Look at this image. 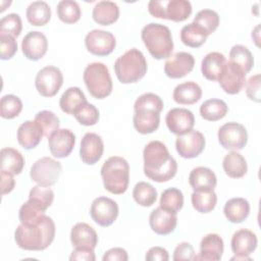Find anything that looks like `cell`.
Instances as JSON below:
<instances>
[{"instance_id":"38","label":"cell","mask_w":261,"mask_h":261,"mask_svg":"<svg viewBox=\"0 0 261 261\" xmlns=\"http://www.w3.org/2000/svg\"><path fill=\"white\" fill-rule=\"evenodd\" d=\"M133 198L137 204L143 207H150L157 200V191L151 184L139 181L134 187Z\"/></svg>"},{"instance_id":"19","label":"cell","mask_w":261,"mask_h":261,"mask_svg":"<svg viewBox=\"0 0 261 261\" xmlns=\"http://www.w3.org/2000/svg\"><path fill=\"white\" fill-rule=\"evenodd\" d=\"M48 49V40L46 36L38 31L29 32L21 42V50L30 60L37 61L44 57Z\"/></svg>"},{"instance_id":"16","label":"cell","mask_w":261,"mask_h":261,"mask_svg":"<svg viewBox=\"0 0 261 261\" xmlns=\"http://www.w3.org/2000/svg\"><path fill=\"white\" fill-rule=\"evenodd\" d=\"M75 136L68 128H59L48 138V147L56 158H65L73 150Z\"/></svg>"},{"instance_id":"44","label":"cell","mask_w":261,"mask_h":261,"mask_svg":"<svg viewBox=\"0 0 261 261\" xmlns=\"http://www.w3.org/2000/svg\"><path fill=\"white\" fill-rule=\"evenodd\" d=\"M29 200L39 206L43 211H46L54 200V192L49 187L35 186L30 191Z\"/></svg>"},{"instance_id":"6","label":"cell","mask_w":261,"mask_h":261,"mask_svg":"<svg viewBox=\"0 0 261 261\" xmlns=\"http://www.w3.org/2000/svg\"><path fill=\"white\" fill-rule=\"evenodd\" d=\"M83 79L89 93L96 99H105L112 92L108 67L102 62H92L84 70Z\"/></svg>"},{"instance_id":"48","label":"cell","mask_w":261,"mask_h":261,"mask_svg":"<svg viewBox=\"0 0 261 261\" xmlns=\"http://www.w3.org/2000/svg\"><path fill=\"white\" fill-rule=\"evenodd\" d=\"M21 29V18L16 13H9L3 16L0 20V33L2 34H8L15 38L20 35Z\"/></svg>"},{"instance_id":"45","label":"cell","mask_w":261,"mask_h":261,"mask_svg":"<svg viewBox=\"0 0 261 261\" xmlns=\"http://www.w3.org/2000/svg\"><path fill=\"white\" fill-rule=\"evenodd\" d=\"M193 22L200 25L209 36L218 28L219 15L212 9H202L196 14Z\"/></svg>"},{"instance_id":"55","label":"cell","mask_w":261,"mask_h":261,"mask_svg":"<svg viewBox=\"0 0 261 261\" xmlns=\"http://www.w3.org/2000/svg\"><path fill=\"white\" fill-rule=\"evenodd\" d=\"M0 176H1V193L2 195L10 193L15 185L13 174L10 172H7L5 170H0Z\"/></svg>"},{"instance_id":"21","label":"cell","mask_w":261,"mask_h":261,"mask_svg":"<svg viewBox=\"0 0 261 261\" xmlns=\"http://www.w3.org/2000/svg\"><path fill=\"white\" fill-rule=\"evenodd\" d=\"M224 244L221 237L217 233H208L201 240L200 253L194 257V260L219 261L222 257Z\"/></svg>"},{"instance_id":"29","label":"cell","mask_w":261,"mask_h":261,"mask_svg":"<svg viewBox=\"0 0 261 261\" xmlns=\"http://www.w3.org/2000/svg\"><path fill=\"white\" fill-rule=\"evenodd\" d=\"M92 16L98 24L110 25L118 19L119 8L112 1H100L94 6Z\"/></svg>"},{"instance_id":"43","label":"cell","mask_w":261,"mask_h":261,"mask_svg":"<svg viewBox=\"0 0 261 261\" xmlns=\"http://www.w3.org/2000/svg\"><path fill=\"white\" fill-rule=\"evenodd\" d=\"M22 102L21 100L12 94L5 95L0 101V115L5 119H12L21 112Z\"/></svg>"},{"instance_id":"40","label":"cell","mask_w":261,"mask_h":261,"mask_svg":"<svg viewBox=\"0 0 261 261\" xmlns=\"http://www.w3.org/2000/svg\"><path fill=\"white\" fill-rule=\"evenodd\" d=\"M229 61L241 67L246 73H248L254 65V58L251 51L243 45L232 46L229 51Z\"/></svg>"},{"instance_id":"46","label":"cell","mask_w":261,"mask_h":261,"mask_svg":"<svg viewBox=\"0 0 261 261\" xmlns=\"http://www.w3.org/2000/svg\"><path fill=\"white\" fill-rule=\"evenodd\" d=\"M35 121L41 126L46 138H49L54 132L59 129V118L52 111L42 110L38 112L35 116Z\"/></svg>"},{"instance_id":"26","label":"cell","mask_w":261,"mask_h":261,"mask_svg":"<svg viewBox=\"0 0 261 261\" xmlns=\"http://www.w3.org/2000/svg\"><path fill=\"white\" fill-rule=\"evenodd\" d=\"M226 63L225 56L220 52H210L204 56L201 62V71L205 79L215 82Z\"/></svg>"},{"instance_id":"10","label":"cell","mask_w":261,"mask_h":261,"mask_svg":"<svg viewBox=\"0 0 261 261\" xmlns=\"http://www.w3.org/2000/svg\"><path fill=\"white\" fill-rule=\"evenodd\" d=\"M63 84V75L59 68L48 65L40 69L35 79L38 93L43 97H53Z\"/></svg>"},{"instance_id":"39","label":"cell","mask_w":261,"mask_h":261,"mask_svg":"<svg viewBox=\"0 0 261 261\" xmlns=\"http://www.w3.org/2000/svg\"><path fill=\"white\" fill-rule=\"evenodd\" d=\"M159 204L164 210L176 214L184 206V195L176 188L166 189L161 194Z\"/></svg>"},{"instance_id":"28","label":"cell","mask_w":261,"mask_h":261,"mask_svg":"<svg viewBox=\"0 0 261 261\" xmlns=\"http://www.w3.org/2000/svg\"><path fill=\"white\" fill-rule=\"evenodd\" d=\"M136 130L142 135L154 133L160 123V114L153 110H138L135 111L133 118Z\"/></svg>"},{"instance_id":"27","label":"cell","mask_w":261,"mask_h":261,"mask_svg":"<svg viewBox=\"0 0 261 261\" xmlns=\"http://www.w3.org/2000/svg\"><path fill=\"white\" fill-rule=\"evenodd\" d=\"M202 97V89L195 82H185L177 85L172 93L173 100L180 105H192Z\"/></svg>"},{"instance_id":"47","label":"cell","mask_w":261,"mask_h":261,"mask_svg":"<svg viewBox=\"0 0 261 261\" xmlns=\"http://www.w3.org/2000/svg\"><path fill=\"white\" fill-rule=\"evenodd\" d=\"M135 111L138 110H153L160 113L163 109L162 99L154 93H145L139 96L134 104Z\"/></svg>"},{"instance_id":"3","label":"cell","mask_w":261,"mask_h":261,"mask_svg":"<svg viewBox=\"0 0 261 261\" xmlns=\"http://www.w3.org/2000/svg\"><path fill=\"white\" fill-rule=\"evenodd\" d=\"M141 37L149 53L155 59L160 60L171 56L173 41L171 32L166 25L151 22L143 28Z\"/></svg>"},{"instance_id":"4","label":"cell","mask_w":261,"mask_h":261,"mask_svg":"<svg viewBox=\"0 0 261 261\" xmlns=\"http://www.w3.org/2000/svg\"><path fill=\"white\" fill-rule=\"evenodd\" d=\"M101 176L105 190L114 195H121L128 187L129 165L122 157H109L101 167Z\"/></svg>"},{"instance_id":"11","label":"cell","mask_w":261,"mask_h":261,"mask_svg":"<svg viewBox=\"0 0 261 261\" xmlns=\"http://www.w3.org/2000/svg\"><path fill=\"white\" fill-rule=\"evenodd\" d=\"M118 205L117 203L108 197L96 198L90 208L91 218L100 226L111 225L118 216Z\"/></svg>"},{"instance_id":"54","label":"cell","mask_w":261,"mask_h":261,"mask_svg":"<svg viewBox=\"0 0 261 261\" xmlns=\"http://www.w3.org/2000/svg\"><path fill=\"white\" fill-rule=\"evenodd\" d=\"M128 259L127 252L122 248H112L105 252L102 257L103 261H126Z\"/></svg>"},{"instance_id":"20","label":"cell","mask_w":261,"mask_h":261,"mask_svg":"<svg viewBox=\"0 0 261 261\" xmlns=\"http://www.w3.org/2000/svg\"><path fill=\"white\" fill-rule=\"evenodd\" d=\"M176 223V214L164 210L160 206L154 209L149 216V224L151 229L160 236L171 233L175 229Z\"/></svg>"},{"instance_id":"36","label":"cell","mask_w":261,"mask_h":261,"mask_svg":"<svg viewBox=\"0 0 261 261\" xmlns=\"http://www.w3.org/2000/svg\"><path fill=\"white\" fill-rule=\"evenodd\" d=\"M228 111V107L223 100L209 99L200 106L201 116L208 121H217L223 118Z\"/></svg>"},{"instance_id":"52","label":"cell","mask_w":261,"mask_h":261,"mask_svg":"<svg viewBox=\"0 0 261 261\" xmlns=\"http://www.w3.org/2000/svg\"><path fill=\"white\" fill-rule=\"evenodd\" d=\"M69 260H79V261H95V253L93 249L88 248H74L69 256Z\"/></svg>"},{"instance_id":"2","label":"cell","mask_w":261,"mask_h":261,"mask_svg":"<svg viewBox=\"0 0 261 261\" xmlns=\"http://www.w3.org/2000/svg\"><path fill=\"white\" fill-rule=\"evenodd\" d=\"M55 237V224L51 217L43 215L36 222L20 223L14 231L16 245L27 251H42L47 249Z\"/></svg>"},{"instance_id":"18","label":"cell","mask_w":261,"mask_h":261,"mask_svg":"<svg viewBox=\"0 0 261 261\" xmlns=\"http://www.w3.org/2000/svg\"><path fill=\"white\" fill-rule=\"evenodd\" d=\"M104 152V145L101 137L95 133H87L81 141L80 157L88 165L97 163Z\"/></svg>"},{"instance_id":"34","label":"cell","mask_w":261,"mask_h":261,"mask_svg":"<svg viewBox=\"0 0 261 261\" xmlns=\"http://www.w3.org/2000/svg\"><path fill=\"white\" fill-rule=\"evenodd\" d=\"M208 34L195 22H191L182 27L180 31L181 42L191 48H198L202 46L207 40Z\"/></svg>"},{"instance_id":"49","label":"cell","mask_w":261,"mask_h":261,"mask_svg":"<svg viewBox=\"0 0 261 261\" xmlns=\"http://www.w3.org/2000/svg\"><path fill=\"white\" fill-rule=\"evenodd\" d=\"M17 51V43L15 38L8 34L0 33V58L8 60L14 56Z\"/></svg>"},{"instance_id":"25","label":"cell","mask_w":261,"mask_h":261,"mask_svg":"<svg viewBox=\"0 0 261 261\" xmlns=\"http://www.w3.org/2000/svg\"><path fill=\"white\" fill-rule=\"evenodd\" d=\"M189 184L194 191H212L216 187L217 178L210 168L198 166L190 172Z\"/></svg>"},{"instance_id":"23","label":"cell","mask_w":261,"mask_h":261,"mask_svg":"<svg viewBox=\"0 0 261 261\" xmlns=\"http://www.w3.org/2000/svg\"><path fill=\"white\" fill-rule=\"evenodd\" d=\"M70 242L74 248L95 249L98 243L96 230L85 222H79L71 228Z\"/></svg>"},{"instance_id":"56","label":"cell","mask_w":261,"mask_h":261,"mask_svg":"<svg viewBox=\"0 0 261 261\" xmlns=\"http://www.w3.org/2000/svg\"><path fill=\"white\" fill-rule=\"evenodd\" d=\"M230 260H252L249 256H233V257H231L230 258Z\"/></svg>"},{"instance_id":"41","label":"cell","mask_w":261,"mask_h":261,"mask_svg":"<svg viewBox=\"0 0 261 261\" xmlns=\"http://www.w3.org/2000/svg\"><path fill=\"white\" fill-rule=\"evenodd\" d=\"M57 16L65 23H74L80 20L82 12L77 2L72 0H62L57 5Z\"/></svg>"},{"instance_id":"33","label":"cell","mask_w":261,"mask_h":261,"mask_svg":"<svg viewBox=\"0 0 261 261\" xmlns=\"http://www.w3.org/2000/svg\"><path fill=\"white\" fill-rule=\"evenodd\" d=\"M27 19L35 27H42L51 18V8L45 1H34L27 8Z\"/></svg>"},{"instance_id":"1","label":"cell","mask_w":261,"mask_h":261,"mask_svg":"<svg viewBox=\"0 0 261 261\" xmlns=\"http://www.w3.org/2000/svg\"><path fill=\"white\" fill-rule=\"evenodd\" d=\"M144 173L156 182L170 180L177 171V163L160 141H151L143 151Z\"/></svg>"},{"instance_id":"50","label":"cell","mask_w":261,"mask_h":261,"mask_svg":"<svg viewBox=\"0 0 261 261\" xmlns=\"http://www.w3.org/2000/svg\"><path fill=\"white\" fill-rule=\"evenodd\" d=\"M260 83H261V76L260 74L252 75L247 82H246V94L250 100H253L257 103L260 102Z\"/></svg>"},{"instance_id":"5","label":"cell","mask_w":261,"mask_h":261,"mask_svg":"<svg viewBox=\"0 0 261 261\" xmlns=\"http://www.w3.org/2000/svg\"><path fill=\"white\" fill-rule=\"evenodd\" d=\"M148 65L144 54L132 48L119 56L114 63V71L118 81L122 84H133L143 79L147 72Z\"/></svg>"},{"instance_id":"15","label":"cell","mask_w":261,"mask_h":261,"mask_svg":"<svg viewBox=\"0 0 261 261\" xmlns=\"http://www.w3.org/2000/svg\"><path fill=\"white\" fill-rule=\"evenodd\" d=\"M168 129L177 136L191 132L195 124V117L191 110L187 108H172L165 117Z\"/></svg>"},{"instance_id":"17","label":"cell","mask_w":261,"mask_h":261,"mask_svg":"<svg viewBox=\"0 0 261 261\" xmlns=\"http://www.w3.org/2000/svg\"><path fill=\"white\" fill-rule=\"evenodd\" d=\"M195 65V59L191 53L176 52L167 58L164 64V72L170 79H181L190 73Z\"/></svg>"},{"instance_id":"32","label":"cell","mask_w":261,"mask_h":261,"mask_svg":"<svg viewBox=\"0 0 261 261\" xmlns=\"http://www.w3.org/2000/svg\"><path fill=\"white\" fill-rule=\"evenodd\" d=\"M1 169L14 174H19L24 166V158L21 153L13 148L1 149Z\"/></svg>"},{"instance_id":"14","label":"cell","mask_w":261,"mask_h":261,"mask_svg":"<svg viewBox=\"0 0 261 261\" xmlns=\"http://www.w3.org/2000/svg\"><path fill=\"white\" fill-rule=\"evenodd\" d=\"M246 72L238 65L226 62L219 77L218 83L221 89L229 95H236L241 92L246 84Z\"/></svg>"},{"instance_id":"9","label":"cell","mask_w":261,"mask_h":261,"mask_svg":"<svg viewBox=\"0 0 261 261\" xmlns=\"http://www.w3.org/2000/svg\"><path fill=\"white\" fill-rule=\"evenodd\" d=\"M218 142L226 150L239 151L244 149L248 142L246 127L238 122L230 121L221 125L218 129Z\"/></svg>"},{"instance_id":"8","label":"cell","mask_w":261,"mask_h":261,"mask_svg":"<svg viewBox=\"0 0 261 261\" xmlns=\"http://www.w3.org/2000/svg\"><path fill=\"white\" fill-rule=\"evenodd\" d=\"M62 172V165L51 157L38 159L31 167V178L40 186L51 187L55 185Z\"/></svg>"},{"instance_id":"7","label":"cell","mask_w":261,"mask_h":261,"mask_svg":"<svg viewBox=\"0 0 261 261\" xmlns=\"http://www.w3.org/2000/svg\"><path fill=\"white\" fill-rule=\"evenodd\" d=\"M148 11L154 17L180 22L190 17L192 4L188 0H151Z\"/></svg>"},{"instance_id":"24","label":"cell","mask_w":261,"mask_h":261,"mask_svg":"<svg viewBox=\"0 0 261 261\" xmlns=\"http://www.w3.org/2000/svg\"><path fill=\"white\" fill-rule=\"evenodd\" d=\"M44 136L41 126L34 120H27L17 128V141L25 150L36 148Z\"/></svg>"},{"instance_id":"37","label":"cell","mask_w":261,"mask_h":261,"mask_svg":"<svg viewBox=\"0 0 261 261\" xmlns=\"http://www.w3.org/2000/svg\"><path fill=\"white\" fill-rule=\"evenodd\" d=\"M191 201L194 209L200 213L211 212L217 203V196L212 191H194L191 196Z\"/></svg>"},{"instance_id":"30","label":"cell","mask_w":261,"mask_h":261,"mask_svg":"<svg viewBox=\"0 0 261 261\" xmlns=\"http://www.w3.org/2000/svg\"><path fill=\"white\" fill-rule=\"evenodd\" d=\"M223 213L228 221L241 223L249 216L250 204L245 198L229 199L224 204Z\"/></svg>"},{"instance_id":"53","label":"cell","mask_w":261,"mask_h":261,"mask_svg":"<svg viewBox=\"0 0 261 261\" xmlns=\"http://www.w3.org/2000/svg\"><path fill=\"white\" fill-rule=\"evenodd\" d=\"M145 259L147 261H168L169 255L167 250L162 247H152L146 253Z\"/></svg>"},{"instance_id":"31","label":"cell","mask_w":261,"mask_h":261,"mask_svg":"<svg viewBox=\"0 0 261 261\" xmlns=\"http://www.w3.org/2000/svg\"><path fill=\"white\" fill-rule=\"evenodd\" d=\"M222 167L225 174L231 178L243 177L248 170L246 159L237 151H231L225 155Z\"/></svg>"},{"instance_id":"12","label":"cell","mask_w":261,"mask_h":261,"mask_svg":"<svg viewBox=\"0 0 261 261\" xmlns=\"http://www.w3.org/2000/svg\"><path fill=\"white\" fill-rule=\"evenodd\" d=\"M87 50L96 56H106L112 53L116 46L115 37L107 31L93 30L85 38Z\"/></svg>"},{"instance_id":"22","label":"cell","mask_w":261,"mask_h":261,"mask_svg":"<svg viewBox=\"0 0 261 261\" xmlns=\"http://www.w3.org/2000/svg\"><path fill=\"white\" fill-rule=\"evenodd\" d=\"M258 244L257 236L247 228L237 230L231 238V251L236 256H249L252 254Z\"/></svg>"},{"instance_id":"13","label":"cell","mask_w":261,"mask_h":261,"mask_svg":"<svg viewBox=\"0 0 261 261\" xmlns=\"http://www.w3.org/2000/svg\"><path fill=\"white\" fill-rule=\"evenodd\" d=\"M205 137L202 133L192 129L191 132L177 136L175 148L179 156L186 159H192L199 156L205 148Z\"/></svg>"},{"instance_id":"42","label":"cell","mask_w":261,"mask_h":261,"mask_svg":"<svg viewBox=\"0 0 261 261\" xmlns=\"http://www.w3.org/2000/svg\"><path fill=\"white\" fill-rule=\"evenodd\" d=\"M80 124L86 126L95 125L99 120V110L91 103L87 101L81 104L72 114Z\"/></svg>"},{"instance_id":"51","label":"cell","mask_w":261,"mask_h":261,"mask_svg":"<svg viewBox=\"0 0 261 261\" xmlns=\"http://www.w3.org/2000/svg\"><path fill=\"white\" fill-rule=\"evenodd\" d=\"M194 257H195V250L193 246L188 242H182L178 244L174 249L172 259L174 261L194 260Z\"/></svg>"},{"instance_id":"35","label":"cell","mask_w":261,"mask_h":261,"mask_svg":"<svg viewBox=\"0 0 261 261\" xmlns=\"http://www.w3.org/2000/svg\"><path fill=\"white\" fill-rule=\"evenodd\" d=\"M86 101V96L80 88L70 87L61 95L59 106L61 110L66 114H73L74 110Z\"/></svg>"}]
</instances>
